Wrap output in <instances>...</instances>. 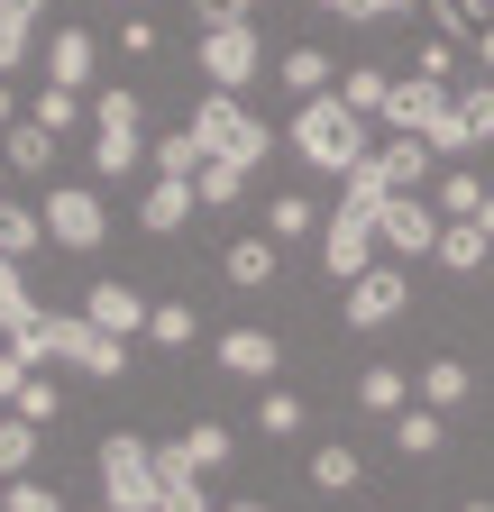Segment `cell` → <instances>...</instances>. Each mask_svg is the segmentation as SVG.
I'll use <instances>...</instances> for the list:
<instances>
[{"label": "cell", "instance_id": "1", "mask_svg": "<svg viewBox=\"0 0 494 512\" xmlns=\"http://www.w3.org/2000/svg\"><path fill=\"white\" fill-rule=\"evenodd\" d=\"M284 147L312 165V174H357L366 165V119L339 101V92H321V101H293V128H284Z\"/></svg>", "mask_w": 494, "mask_h": 512}, {"label": "cell", "instance_id": "2", "mask_svg": "<svg viewBox=\"0 0 494 512\" xmlns=\"http://www.w3.org/2000/svg\"><path fill=\"white\" fill-rule=\"evenodd\" d=\"M183 128L202 138V156H211V165H238V174H257V165L275 156V128L247 110V92H202Z\"/></svg>", "mask_w": 494, "mask_h": 512}, {"label": "cell", "instance_id": "3", "mask_svg": "<svg viewBox=\"0 0 494 512\" xmlns=\"http://www.w3.org/2000/svg\"><path fill=\"white\" fill-rule=\"evenodd\" d=\"M385 128L394 138H430V156H467L476 138H467V110H458V92L449 83H430V74H412V83H394V101H385Z\"/></svg>", "mask_w": 494, "mask_h": 512}, {"label": "cell", "instance_id": "4", "mask_svg": "<svg viewBox=\"0 0 494 512\" xmlns=\"http://www.w3.org/2000/svg\"><path fill=\"white\" fill-rule=\"evenodd\" d=\"M92 476H101V503H119V512H156V503H165L156 439H138V430H110L101 458H92Z\"/></svg>", "mask_w": 494, "mask_h": 512}, {"label": "cell", "instance_id": "5", "mask_svg": "<svg viewBox=\"0 0 494 512\" xmlns=\"http://www.w3.org/2000/svg\"><path fill=\"white\" fill-rule=\"evenodd\" d=\"M430 138H385V147H366V165L348 174V202H366V211H385L394 192H421L430 183Z\"/></svg>", "mask_w": 494, "mask_h": 512}, {"label": "cell", "instance_id": "6", "mask_svg": "<svg viewBox=\"0 0 494 512\" xmlns=\"http://www.w3.org/2000/svg\"><path fill=\"white\" fill-rule=\"evenodd\" d=\"M202 74H211V92H247L266 74V46H257V19H220V28H202Z\"/></svg>", "mask_w": 494, "mask_h": 512}, {"label": "cell", "instance_id": "7", "mask_svg": "<svg viewBox=\"0 0 494 512\" xmlns=\"http://www.w3.org/2000/svg\"><path fill=\"white\" fill-rule=\"evenodd\" d=\"M37 211H46V238H55V247H74V256H92V247L110 238V211H101V192H92V183H46V202H37Z\"/></svg>", "mask_w": 494, "mask_h": 512}, {"label": "cell", "instance_id": "8", "mask_svg": "<svg viewBox=\"0 0 494 512\" xmlns=\"http://www.w3.org/2000/svg\"><path fill=\"white\" fill-rule=\"evenodd\" d=\"M321 266H330L339 284H357L366 266H376V211H366V202H339V211L321 220Z\"/></svg>", "mask_w": 494, "mask_h": 512}, {"label": "cell", "instance_id": "9", "mask_svg": "<svg viewBox=\"0 0 494 512\" xmlns=\"http://www.w3.org/2000/svg\"><path fill=\"white\" fill-rule=\"evenodd\" d=\"M403 311H412L403 266H366L357 284H339V320H348V330H385V320H403Z\"/></svg>", "mask_w": 494, "mask_h": 512}, {"label": "cell", "instance_id": "10", "mask_svg": "<svg viewBox=\"0 0 494 512\" xmlns=\"http://www.w3.org/2000/svg\"><path fill=\"white\" fill-rule=\"evenodd\" d=\"M376 247L385 256H430L440 247V202H430V192H394L376 211Z\"/></svg>", "mask_w": 494, "mask_h": 512}, {"label": "cell", "instance_id": "11", "mask_svg": "<svg viewBox=\"0 0 494 512\" xmlns=\"http://www.w3.org/2000/svg\"><path fill=\"white\" fill-rule=\"evenodd\" d=\"M83 320H92V330H110V339H147V293L101 275V284L83 293Z\"/></svg>", "mask_w": 494, "mask_h": 512}, {"label": "cell", "instance_id": "12", "mask_svg": "<svg viewBox=\"0 0 494 512\" xmlns=\"http://www.w3.org/2000/svg\"><path fill=\"white\" fill-rule=\"evenodd\" d=\"M275 366H284V339H275V330H220V375L275 384Z\"/></svg>", "mask_w": 494, "mask_h": 512}, {"label": "cell", "instance_id": "13", "mask_svg": "<svg viewBox=\"0 0 494 512\" xmlns=\"http://www.w3.org/2000/svg\"><path fill=\"white\" fill-rule=\"evenodd\" d=\"M193 211H202V192H193V183H174V174H156V183L138 192V229H147V238H174Z\"/></svg>", "mask_w": 494, "mask_h": 512}, {"label": "cell", "instance_id": "14", "mask_svg": "<svg viewBox=\"0 0 494 512\" xmlns=\"http://www.w3.org/2000/svg\"><path fill=\"white\" fill-rule=\"evenodd\" d=\"M275 266H284V247H275V238H229V247H220V275H229L238 293H266Z\"/></svg>", "mask_w": 494, "mask_h": 512}, {"label": "cell", "instance_id": "15", "mask_svg": "<svg viewBox=\"0 0 494 512\" xmlns=\"http://www.w3.org/2000/svg\"><path fill=\"white\" fill-rule=\"evenodd\" d=\"M55 10V0H0V83L28 64V46H37V19Z\"/></svg>", "mask_w": 494, "mask_h": 512}, {"label": "cell", "instance_id": "16", "mask_svg": "<svg viewBox=\"0 0 494 512\" xmlns=\"http://www.w3.org/2000/svg\"><path fill=\"white\" fill-rule=\"evenodd\" d=\"M92 74H101V46L74 28V37H46V83H65V92H92Z\"/></svg>", "mask_w": 494, "mask_h": 512}, {"label": "cell", "instance_id": "17", "mask_svg": "<svg viewBox=\"0 0 494 512\" xmlns=\"http://www.w3.org/2000/svg\"><path fill=\"white\" fill-rule=\"evenodd\" d=\"M430 256H440L449 275H476V266H494V238H485V220H440V247Z\"/></svg>", "mask_w": 494, "mask_h": 512}, {"label": "cell", "instance_id": "18", "mask_svg": "<svg viewBox=\"0 0 494 512\" xmlns=\"http://www.w3.org/2000/svg\"><path fill=\"white\" fill-rule=\"evenodd\" d=\"M275 74H284V92H293V101H321V92H339V64H330L321 46H284V64H275Z\"/></svg>", "mask_w": 494, "mask_h": 512}, {"label": "cell", "instance_id": "19", "mask_svg": "<svg viewBox=\"0 0 494 512\" xmlns=\"http://www.w3.org/2000/svg\"><path fill=\"white\" fill-rule=\"evenodd\" d=\"M485 174H467V165H449V174H430V202H440V220H476L485 211Z\"/></svg>", "mask_w": 494, "mask_h": 512}, {"label": "cell", "instance_id": "20", "mask_svg": "<svg viewBox=\"0 0 494 512\" xmlns=\"http://www.w3.org/2000/svg\"><path fill=\"white\" fill-rule=\"evenodd\" d=\"M440 439H449V412H430V403L394 412V448H403V458H440Z\"/></svg>", "mask_w": 494, "mask_h": 512}, {"label": "cell", "instance_id": "21", "mask_svg": "<svg viewBox=\"0 0 494 512\" xmlns=\"http://www.w3.org/2000/svg\"><path fill=\"white\" fill-rule=\"evenodd\" d=\"M467 384H476V375H467L458 357H430V366L412 375V394H421L430 412H458V403H467Z\"/></svg>", "mask_w": 494, "mask_h": 512}, {"label": "cell", "instance_id": "22", "mask_svg": "<svg viewBox=\"0 0 494 512\" xmlns=\"http://www.w3.org/2000/svg\"><path fill=\"white\" fill-rule=\"evenodd\" d=\"M92 128H110V138H147V101L129 83H110V92H92Z\"/></svg>", "mask_w": 494, "mask_h": 512}, {"label": "cell", "instance_id": "23", "mask_svg": "<svg viewBox=\"0 0 494 512\" xmlns=\"http://www.w3.org/2000/svg\"><path fill=\"white\" fill-rule=\"evenodd\" d=\"M55 147H65V138H46L37 119H19V128H0V165H19V174H46V165H55Z\"/></svg>", "mask_w": 494, "mask_h": 512}, {"label": "cell", "instance_id": "24", "mask_svg": "<svg viewBox=\"0 0 494 512\" xmlns=\"http://www.w3.org/2000/svg\"><path fill=\"white\" fill-rule=\"evenodd\" d=\"M266 238L284 247V238H321V202H312V192H275V202H266Z\"/></svg>", "mask_w": 494, "mask_h": 512}, {"label": "cell", "instance_id": "25", "mask_svg": "<svg viewBox=\"0 0 494 512\" xmlns=\"http://www.w3.org/2000/svg\"><path fill=\"white\" fill-rule=\"evenodd\" d=\"M74 375H92V384H119V375H129V339L83 330V348H74Z\"/></svg>", "mask_w": 494, "mask_h": 512}, {"label": "cell", "instance_id": "26", "mask_svg": "<svg viewBox=\"0 0 494 512\" xmlns=\"http://www.w3.org/2000/svg\"><path fill=\"white\" fill-rule=\"evenodd\" d=\"M403 403H412V375H403V366H366V375H357V412H385V421H394Z\"/></svg>", "mask_w": 494, "mask_h": 512}, {"label": "cell", "instance_id": "27", "mask_svg": "<svg viewBox=\"0 0 494 512\" xmlns=\"http://www.w3.org/2000/svg\"><path fill=\"white\" fill-rule=\"evenodd\" d=\"M147 165V138H110V128H92V174L101 183H129Z\"/></svg>", "mask_w": 494, "mask_h": 512}, {"label": "cell", "instance_id": "28", "mask_svg": "<svg viewBox=\"0 0 494 512\" xmlns=\"http://www.w3.org/2000/svg\"><path fill=\"white\" fill-rule=\"evenodd\" d=\"M28 119L46 128V138H74V128H83V92H65V83H46V92L28 101Z\"/></svg>", "mask_w": 494, "mask_h": 512}, {"label": "cell", "instance_id": "29", "mask_svg": "<svg viewBox=\"0 0 494 512\" xmlns=\"http://www.w3.org/2000/svg\"><path fill=\"white\" fill-rule=\"evenodd\" d=\"M202 138H193V128H165V138H156V174H174V183H202Z\"/></svg>", "mask_w": 494, "mask_h": 512}, {"label": "cell", "instance_id": "30", "mask_svg": "<svg viewBox=\"0 0 494 512\" xmlns=\"http://www.w3.org/2000/svg\"><path fill=\"white\" fill-rule=\"evenodd\" d=\"M312 485H321V494H357V485H366L357 448H339V439H330V448H312Z\"/></svg>", "mask_w": 494, "mask_h": 512}, {"label": "cell", "instance_id": "31", "mask_svg": "<svg viewBox=\"0 0 494 512\" xmlns=\"http://www.w3.org/2000/svg\"><path fill=\"white\" fill-rule=\"evenodd\" d=\"M339 101H348L357 119H385V101H394V83L376 74V64H357V74H339Z\"/></svg>", "mask_w": 494, "mask_h": 512}, {"label": "cell", "instance_id": "32", "mask_svg": "<svg viewBox=\"0 0 494 512\" xmlns=\"http://www.w3.org/2000/svg\"><path fill=\"white\" fill-rule=\"evenodd\" d=\"M147 339H156V348H193V339H202L193 302H156V311H147Z\"/></svg>", "mask_w": 494, "mask_h": 512}, {"label": "cell", "instance_id": "33", "mask_svg": "<svg viewBox=\"0 0 494 512\" xmlns=\"http://www.w3.org/2000/svg\"><path fill=\"white\" fill-rule=\"evenodd\" d=\"M28 467H37V421L0 412V476H28Z\"/></svg>", "mask_w": 494, "mask_h": 512}, {"label": "cell", "instance_id": "34", "mask_svg": "<svg viewBox=\"0 0 494 512\" xmlns=\"http://www.w3.org/2000/svg\"><path fill=\"white\" fill-rule=\"evenodd\" d=\"M28 320H37V293H28V275H19V266H0V339H19Z\"/></svg>", "mask_w": 494, "mask_h": 512}, {"label": "cell", "instance_id": "35", "mask_svg": "<svg viewBox=\"0 0 494 512\" xmlns=\"http://www.w3.org/2000/svg\"><path fill=\"white\" fill-rule=\"evenodd\" d=\"M10 412H19V421H37V430H46V421H55V412H65V384H55V375H46V366H37V375H28V384H19V403H10Z\"/></svg>", "mask_w": 494, "mask_h": 512}, {"label": "cell", "instance_id": "36", "mask_svg": "<svg viewBox=\"0 0 494 512\" xmlns=\"http://www.w3.org/2000/svg\"><path fill=\"white\" fill-rule=\"evenodd\" d=\"M257 430H266V439H293V430H302V394L266 384V394H257Z\"/></svg>", "mask_w": 494, "mask_h": 512}, {"label": "cell", "instance_id": "37", "mask_svg": "<svg viewBox=\"0 0 494 512\" xmlns=\"http://www.w3.org/2000/svg\"><path fill=\"white\" fill-rule=\"evenodd\" d=\"M183 458H193L202 476H220V467H229V430H220V421H193V430H183Z\"/></svg>", "mask_w": 494, "mask_h": 512}, {"label": "cell", "instance_id": "38", "mask_svg": "<svg viewBox=\"0 0 494 512\" xmlns=\"http://www.w3.org/2000/svg\"><path fill=\"white\" fill-rule=\"evenodd\" d=\"M0 512H74L55 485H37V476H10V494H0Z\"/></svg>", "mask_w": 494, "mask_h": 512}, {"label": "cell", "instance_id": "39", "mask_svg": "<svg viewBox=\"0 0 494 512\" xmlns=\"http://www.w3.org/2000/svg\"><path fill=\"white\" fill-rule=\"evenodd\" d=\"M430 19H440V37L449 46H476V0H421Z\"/></svg>", "mask_w": 494, "mask_h": 512}, {"label": "cell", "instance_id": "40", "mask_svg": "<svg viewBox=\"0 0 494 512\" xmlns=\"http://www.w3.org/2000/svg\"><path fill=\"white\" fill-rule=\"evenodd\" d=\"M193 192H202V211H229L238 192H247V174H238V165H202V183H193Z\"/></svg>", "mask_w": 494, "mask_h": 512}, {"label": "cell", "instance_id": "41", "mask_svg": "<svg viewBox=\"0 0 494 512\" xmlns=\"http://www.w3.org/2000/svg\"><path fill=\"white\" fill-rule=\"evenodd\" d=\"M458 110H467V138H476V147H494V74H485L476 92H458Z\"/></svg>", "mask_w": 494, "mask_h": 512}, {"label": "cell", "instance_id": "42", "mask_svg": "<svg viewBox=\"0 0 494 512\" xmlns=\"http://www.w3.org/2000/svg\"><path fill=\"white\" fill-rule=\"evenodd\" d=\"M28 375H37V366H28L19 348H0V412H10V403H19V384H28Z\"/></svg>", "mask_w": 494, "mask_h": 512}, {"label": "cell", "instance_id": "43", "mask_svg": "<svg viewBox=\"0 0 494 512\" xmlns=\"http://www.w3.org/2000/svg\"><path fill=\"white\" fill-rule=\"evenodd\" d=\"M449 64H458L449 37H421V74H430V83H449Z\"/></svg>", "mask_w": 494, "mask_h": 512}, {"label": "cell", "instance_id": "44", "mask_svg": "<svg viewBox=\"0 0 494 512\" xmlns=\"http://www.w3.org/2000/svg\"><path fill=\"white\" fill-rule=\"evenodd\" d=\"M156 512H220V503H211V494H202V485H174V494H165V503H156Z\"/></svg>", "mask_w": 494, "mask_h": 512}, {"label": "cell", "instance_id": "45", "mask_svg": "<svg viewBox=\"0 0 494 512\" xmlns=\"http://www.w3.org/2000/svg\"><path fill=\"white\" fill-rule=\"evenodd\" d=\"M421 0H357V19H412Z\"/></svg>", "mask_w": 494, "mask_h": 512}, {"label": "cell", "instance_id": "46", "mask_svg": "<svg viewBox=\"0 0 494 512\" xmlns=\"http://www.w3.org/2000/svg\"><path fill=\"white\" fill-rule=\"evenodd\" d=\"M28 119V101H10V83H0V128H19Z\"/></svg>", "mask_w": 494, "mask_h": 512}, {"label": "cell", "instance_id": "47", "mask_svg": "<svg viewBox=\"0 0 494 512\" xmlns=\"http://www.w3.org/2000/svg\"><path fill=\"white\" fill-rule=\"evenodd\" d=\"M476 64H485V74H494V19L476 28Z\"/></svg>", "mask_w": 494, "mask_h": 512}, {"label": "cell", "instance_id": "48", "mask_svg": "<svg viewBox=\"0 0 494 512\" xmlns=\"http://www.w3.org/2000/svg\"><path fill=\"white\" fill-rule=\"evenodd\" d=\"M220 512H275V503H257V494H238V503H220Z\"/></svg>", "mask_w": 494, "mask_h": 512}, {"label": "cell", "instance_id": "49", "mask_svg": "<svg viewBox=\"0 0 494 512\" xmlns=\"http://www.w3.org/2000/svg\"><path fill=\"white\" fill-rule=\"evenodd\" d=\"M321 10H330V19H357V0H321Z\"/></svg>", "mask_w": 494, "mask_h": 512}, {"label": "cell", "instance_id": "50", "mask_svg": "<svg viewBox=\"0 0 494 512\" xmlns=\"http://www.w3.org/2000/svg\"><path fill=\"white\" fill-rule=\"evenodd\" d=\"M229 10H238V19H257V10H266V0H229Z\"/></svg>", "mask_w": 494, "mask_h": 512}, {"label": "cell", "instance_id": "51", "mask_svg": "<svg viewBox=\"0 0 494 512\" xmlns=\"http://www.w3.org/2000/svg\"><path fill=\"white\" fill-rule=\"evenodd\" d=\"M476 220H485V238H494V192H485V211H476Z\"/></svg>", "mask_w": 494, "mask_h": 512}, {"label": "cell", "instance_id": "52", "mask_svg": "<svg viewBox=\"0 0 494 512\" xmlns=\"http://www.w3.org/2000/svg\"><path fill=\"white\" fill-rule=\"evenodd\" d=\"M0 266H19V256H10V238H0Z\"/></svg>", "mask_w": 494, "mask_h": 512}, {"label": "cell", "instance_id": "53", "mask_svg": "<svg viewBox=\"0 0 494 512\" xmlns=\"http://www.w3.org/2000/svg\"><path fill=\"white\" fill-rule=\"evenodd\" d=\"M458 512H494V503H458Z\"/></svg>", "mask_w": 494, "mask_h": 512}, {"label": "cell", "instance_id": "54", "mask_svg": "<svg viewBox=\"0 0 494 512\" xmlns=\"http://www.w3.org/2000/svg\"><path fill=\"white\" fill-rule=\"evenodd\" d=\"M92 512H119V503H92Z\"/></svg>", "mask_w": 494, "mask_h": 512}, {"label": "cell", "instance_id": "55", "mask_svg": "<svg viewBox=\"0 0 494 512\" xmlns=\"http://www.w3.org/2000/svg\"><path fill=\"white\" fill-rule=\"evenodd\" d=\"M119 10H138V0H119Z\"/></svg>", "mask_w": 494, "mask_h": 512}, {"label": "cell", "instance_id": "56", "mask_svg": "<svg viewBox=\"0 0 494 512\" xmlns=\"http://www.w3.org/2000/svg\"><path fill=\"white\" fill-rule=\"evenodd\" d=\"M476 10H494V0H476Z\"/></svg>", "mask_w": 494, "mask_h": 512}, {"label": "cell", "instance_id": "57", "mask_svg": "<svg viewBox=\"0 0 494 512\" xmlns=\"http://www.w3.org/2000/svg\"><path fill=\"white\" fill-rule=\"evenodd\" d=\"M0 183H10V165H0Z\"/></svg>", "mask_w": 494, "mask_h": 512}]
</instances>
